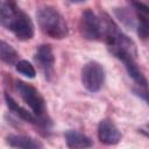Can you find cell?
<instances>
[{
    "label": "cell",
    "mask_w": 149,
    "mask_h": 149,
    "mask_svg": "<svg viewBox=\"0 0 149 149\" xmlns=\"http://www.w3.org/2000/svg\"><path fill=\"white\" fill-rule=\"evenodd\" d=\"M66 146L70 149H88L93 146V141L85 134L70 129L64 134Z\"/></svg>",
    "instance_id": "cell-10"
},
{
    "label": "cell",
    "mask_w": 149,
    "mask_h": 149,
    "mask_svg": "<svg viewBox=\"0 0 149 149\" xmlns=\"http://www.w3.org/2000/svg\"><path fill=\"white\" fill-rule=\"evenodd\" d=\"M15 87L20 97L22 98V100L28 105L33 114L37 118V125L48 128V126L50 125V121L45 114V109H47L45 100L40 93V91L33 85L23 80H16Z\"/></svg>",
    "instance_id": "cell-4"
},
{
    "label": "cell",
    "mask_w": 149,
    "mask_h": 149,
    "mask_svg": "<svg viewBox=\"0 0 149 149\" xmlns=\"http://www.w3.org/2000/svg\"><path fill=\"white\" fill-rule=\"evenodd\" d=\"M0 58L7 65H16L19 62V52L7 42H0Z\"/></svg>",
    "instance_id": "cell-13"
},
{
    "label": "cell",
    "mask_w": 149,
    "mask_h": 149,
    "mask_svg": "<svg viewBox=\"0 0 149 149\" xmlns=\"http://www.w3.org/2000/svg\"><path fill=\"white\" fill-rule=\"evenodd\" d=\"M129 77L139 85V87H142V88H147L148 87V80L146 78V76L143 74V72L139 69L135 59H127L125 62H122Z\"/></svg>",
    "instance_id": "cell-12"
},
{
    "label": "cell",
    "mask_w": 149,
    "mask_h": 149,
    "mask_svg": "<svg viewBox=\"0 0 149 149\" xmlns=\"http://www.w3.org/2000/svg\"><path fill=\"white\" fill-rule=\"evenodd\" d=\"M115 14L119 17V20L122 21L126 26H134V19L129 10H126L125 8H116Z\"/></svg>",
    "instance_id": "cell-17"
},
{
    "label": "cell",
    "mask_w": 149,
    "mask_h": 149,
    "mask_svg": "<svg viewBox=\"0 0 149 149\" xmlns=\"http://www.w3.org/2000/svg\"><path fill=\"white\" fill-rule=\"evenodd\" d=\"M36 17L40 29L48 37L54 40H63L69 35L68 23L55 7L48 5L38 7Z\"/></svg>",
    "instance_id": "cell-3"
},
{
    "label": "cell",
    "mask_w": 149,
    "mask_h": 149,
    "mask_svg": "<svg viewBox=\"0 0 149 149\" xmlns=\"http://www.w3.org/2000/svg\"><path fill=\"white\" fill-rule=\"evenodd\" d=\"M137 19V17H136ZM136 33L137 35L144 40V41H149V23L137 19V23H136Z\"/></svg>",
    "instance_id": "cell-16"
},
{
    "label": "cell",
    "mask_w": 149,
    "mask_h": 149,
    "mask_svg": "<svg viewBox=\"0 0 149 149\" xmlns=\"http://www.w3.org/2000/svg\"><path fill=\"white\" fill-rule=\"evenodd\" d=\"M81 84L83 86L92 93L100 91L105 83V69L97 61L87 62L81 69Z\"/></svg>",
    "instance_id": "cell-5"
},
{
    "label": "cell",
    "mask_w": 149,
    "mask_h": 149,
    "mask_svg": "<svg viewBox=\"0 0 149 149\" xmlns=\"http://www.w3.org/2000/svg\"><path fill=\"white\" fill-rule=\"evenodd\" d=\"M98 139L106 146H114L120 142L121 133L112 120L104 119L98 125Z\"/></svg>",
    "instance_id": "cell-8"
},
{
    "label": "cell",
    "mask_w": 149,
    "mask_h": 149,
    "mask_svg": "<svg viewBox=\"0 0 149 149\" xmlns=\"http://www.w3.org/2000/svg\"><path fill=\"white\" fill-rule=\"evenodd\" d=\"M130 6H133L137 19L143 20V21L149 23V6L148 5L140 2V1H132Z\"/></svg>",
    "instance_id": "cell-15"
},
{
    "label": "cell",
    "mask_w": 149,
    "mask_h": 149,
    "mask_svg": "<svg viewBox=\"0 0 149 149\" xmlns=\"http://www.w3.org/2000/svg\"><path fill=\"white\" fill-rule=\"evenodd\" d=\"M100 20L102 24V38L107 44L108 51L121 62L136 59L137 48L134 41L119 28L107 13L102 12Z\"/></svg>",
    "instance_id": "cell-1"
},
{
    "label": "cell",
    "mask_w": 149,
    "mask_h": 149,
    "mask_svg": "<svg viewBox=\"0 0 149 149\" xmlns=\"http://www.w3.org/2000/svg\"><path fill=\"white\" fill-rule=\"evenodd\" d=\"M5 101H6V105H7L8 109L10 112H13L17 118H20V119H22L27 122H30V123H37V118L33 113L28 112L26 108L21 107L13 99V97L9 95V93H5Z\"/></svg>",
    "instance_id": "cell-11"
},
{
    "label": "cell",
    "mask_w": 149,
    "mask_h": 149,
    "mask_svg": "<svg viewBox=\"0 0 149 149\" xmlns=\"http://www.w3.org/2000/svg\"><path fill=\"white\" fill-rule=\"evenodd\" d=\"M0 23L20 41L33 38L35 33L30 16L22 10L15 1L2 0L0 2Z\"/></svg>",
    "instance_id": "cell-2"
},
{
    "label": "cell",
    "mask_w": 149,
    "mask_h": 149,
    "mask_svg": "<svg viewBox=\"0 0 149 149\" xmlns=\"http://www.w3.org/2000/svg\"><path fill=\"white\" fill-rule=\"evenodd\" d=\"M15 69L19 73H21V74H23L28 78H34L36 76V70H35L34 65L30 62L26 61V59L19 61L17 64L15 65Z\"/></svg>",
    "instance_id": "cell-14"
},
{
    "label": "cell",
    "mask_w": 149,
    "mask_h": 149,
    "mask_svg": "<svg viewBox=\"0 0 149 149\" xmlns=\"http://www.w3.org/2000/svg\"><path fill=\"white\" fill-rule=\"evenodd\" d=\"M79 31L80 35L88 41H99L102 38L101 20L92 9L86 8L81 12L79 19Z\"/></svg>",
    "instance_id": "cell-6"
},
{
    "label": "cell",
    "mask_w": 149,
    "mask_h": 149,
    "mask_svg": "<svg viewBox=\"0 0 149 149\" xmlns=\"http://www.w3.org/2000/svg\"><path fill=\"white\" fill-rule=\"evenodd\" d=\"M133 92L135 95H137L140 99H142L143 101H146L149 105V91L147 88H142V87H133Z\"/></svg>",
    "instance_id": "cell-18"
},
{
    "label": "cell",
    "mask_w": 149,
    "mask_h": 149,
    "mask_svg": "<svg viewBox=\"0 0 149 149\" xmlns=\"http://www.w3.org/2000/svg\"><path fill=\"white\" fill-rule=\"evenodd\" d=\"M6 143L14 149H43L42 142L29 135L9 134L6 137Z\"/></svg>",
    "instance_id": "cell-9"
},
{
    "label": "cell",
    "mask_w": 149,
    "mask_h": 149,
    "mask_svg": "<svg viewBox=\"0 0 149 149\" xmlns=\"http://www.w3.org/2000/svg\"><path fill=\"white\" fill-rule=\"evenodd\" d=\"M34 59L48 80L55 76V56L50 44H41L35 52Z\"/></svg>",
    "instance_id": "cell-7"
},
{
    "label": "cell",
    "mask_w": 149,
    "mask_h": 149,
    "mask_svg": "<svg viewBox=\"0 0 149 149\" xmlns=\"http://www.w3.org/2000/svg\"><path fill=\"white\" fill-rule=\"evenodd\" d=\"M148 127H149V123H148Z\"/></svg>",
    "instance_id": "cell-19"
}]
</instances>
